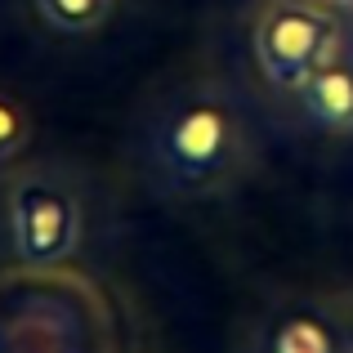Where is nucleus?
<instances>
[{"instance_id": "obj_1", "label": "nucleus", "mask_w": 353, "mask_h": 353, "mask_svg": "<svg viewBox=\"0 0 353 353\" xmlns=\"http://www.w3.org/2000/svg\"><path fill=\"white\" fill-rule=\"evenodd\" d=\"M250 112L224 77H192L148 130V179L170 197H215L250 165Z\"/></svg>"}, {"instance_id": "obj_2", "label": "nucleus", "mask_w": 353, "mask_h": 353, "mask_svg": "<svg viewBox=\"0 0 353 353\" xmlns=\"http://www.w3.org/2000/svg\"><path fill=\"white\" fill-rule=\"evenodd\" d=\"M5 228L23 264L54 268L72 259L85 237V201L77 179L50 161L14 170L5 183Z\"/></svg>"}, {"instance_id": "obj_3", "label": "nucleus", "mask_w": 353, "mask_h": 353, "mask_svg": "<svg viewBox=\"0 0 353 353\" xmlns=\"http://www.w3.org/2000/svg\"><path fill=\"white\" fill-rule=\"evenodd\" d=\"M349 41L345 14L322 0H264L250 23V54L264 81L282 94H295L313 68Z\"/></svg>"}, {"instance_id": "obj_4", "label": "nucleus", "mask_w": 353, "mask_h": 353, "mask_svg": "<svg viewBox=\"0 0 353 353\" xmlns=\"http://www.w3.org/2000/svg\"><path fill=\"white\" fill-rule=\"evenodd\" d=\"M250 353H353V336L345 313H336L327 300L295 295L264 313Z\"/></svg>"}, {"instance_id": "obj_5", "label": "nucleus", "mask_w": 353, "mask_h": 353, "mask_svg": "<svg viewBox=\"0 0 353 353\" xmlns=\"http://www.w3.org/2000/svg\"><path fill=\"white\" fill-rule=\"evenodd\" d=\"M304 117L322 130H353V41H345L322 68H313L304 77V85L295 90Z\"/></svg>"}, {"instance_id": "obj_6", "label": "nucleus", "mask_w": 353, "mask_h": 353, "mask_svg": "<svg viewBox=\"0 0 353 353\" xmlns=\"http://www.w3.org/2000/svg\"><path fill=\"white\" fill-rule=\"evenodd\" d=\"M54 36H94L112 23L121 0H32Z\"/></svg>"}, {"instance_id": "obj_7", "label": "nucleus", "mask_w": 353, "mask_h": 353, "mask_svg": "<svg viewBox=\"0 0 353 353\" xmlns=\"http://www.w3.org/2000/svg\"><path fill=\"white\" fill-rule=\"evenodd\" d=\"M27 143H32V112L23 108V99L0 90V165H9Z\"/></svg>"}, {"instance_id": "obj_8", "label": "nucleus", "mask_w": 353, "mask_h": 353, "mask_svg": "<svg viewBox=\"0 0 353 353\" xmlns=\"http://www.w3.org/2000/svg\"><path fill=\"white\" fill-rule=\"evenodd\" d=\"M322 5H331V9H340V14H345V18L353 14V0H322Z\"/></svg>"}]
</instances>
